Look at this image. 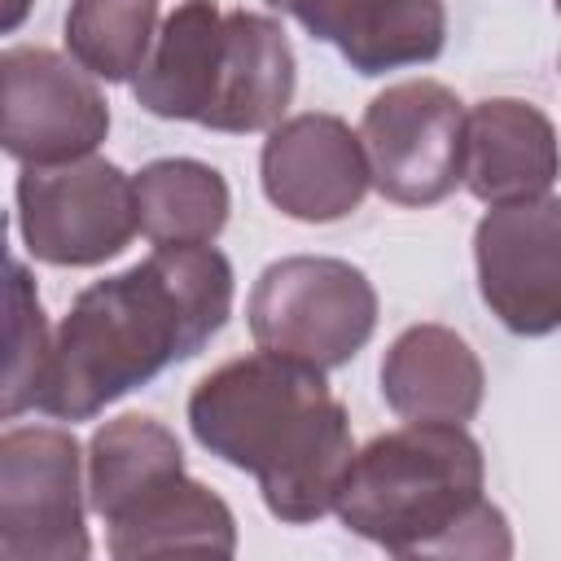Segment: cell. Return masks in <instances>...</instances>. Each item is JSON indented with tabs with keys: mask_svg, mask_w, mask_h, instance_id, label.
I'll use <instances>...</instances> for the list:
<instances>
[{
	"mask_svg": "<svg viewBox=\"0 0 561 561\" xmlns=\"http://www.w3.org/2000/svg\"><path fill=\"white\" fill-rule=\"evenodd\" d=\"M167 469H184V447L162 421L140 416V412L105 421L88 443V504H92V513L105 517L118 500H127L136 486H145L149 478H158Z\"/></svg>",
	"mask_w": 561,
	"mask_h": 561,
	"instance_id": "18",
	"label": "cell"
},
{
	"mask_svg": "<svg viewBox=\"0 0 561 561\" xmlns=\"http://www.w3.org/2000/svg\"><path fill=\"white\" fill-rule=\"evenodd\" d=\"M31 4L35 0H0V35H13L31 18Z\"/></svg>",
	"mask_w": 561,
	"mask_h": 561,
	"instance_id": "20",
	"label": "cell"
},
{
	"mask_svg": "<svg viewBox=\"0 0 561 561\" xmlns=\"http://www.w3.org/2000/svg\"><path fill=\"white\" fill-rule=\"evenodd\" d=\"M188 430L215 460L250 473L285 526L333 513L355 456L351 416L324 373L272 351L210 368L188 394Z\"/></svg>",
	"mask_w": 561,
	"mask_h": 561,
	"instance_id": "2",
	"label": "cell"
},
{
	"mask_svg": "<svg viewBox=\"0 0 561 561\" xmlns=\"http://www.w3.org/2000/svg\"><path fill=\"white\" fill-rule=\"evenodd\" d=\"M83 451L70 430L0 434V561H83Z\"/></svg>",
	"mask_w": 561,
	"mask_h": 561,
	"instance_id": "8",
	"label": "cell"
},
{
	"mask_svg": "<svg viewBox=\"0 0 561 561\" xmlns=\"http://www.w3.org/2000/svg\"><path fill=\"white\" fill-rule=\"evenodd\" d=\"M110 136V105L70 57L22 44L0 53V149L22 167L96 153Z\"/></svg>",
	"mask_w": 561,
	"mask_h": 561,
	"instance_id": "9",
	"label": "cell"
},
{
	"mask_svg": "<svg viewBox=\"0 0 561 561\" xmlns=\"http://www.w3.org/2000/svg\"><path fill=\"white\" fill-rule=\"evenodd\" d=\"M48 351H53V333L35 272L9 254L0 224V421H13L39 403L48 377Z\"/></svg>",
	"mask_w": 561,
	"mask_h": 561,
	"instance_id": "17",
	"label": "cell"
},
{
	"mask_svg": "<svg viewBox=\"0 0 561 561\" xmlns=\"http://www.w3.org/2000/svg\"><path fill=\"white\" fill-rule=\"evenodd\" d=\"M13 193L31 259L53 267H96L123 254L140 232L131 175L96 153L22 167Z\"/></svg>",
	"mask_w": 561,
	"mask_h": 561,
	"instance_id": "6",
	"label": "cell"
},
{
	"mask_svg": "<svg viewBox=\"0 0 561 561\" xmlns=\"http://www.w3.org/2000/svg\"><path fill=\"white\" fill-rule=\"evenodd\" d=\"M105 548L118 561L171 557V552H237V517L206 482L188 478V469H167L136 486L105 517Z\"/></svg>",
	"mask_w": 561,
	"mask_h": 561,
	"instance_id": "13",
	"label": "cell"
},
{
	"mask_svg": "<svg viewBox=\"0 0 561 561\" xmlns=\"http://www.w3.org/2000/svg\"><path fill=\"white\" fill-rule=\"evenodd\" d=\"M245 324L259 351L329 373L368 346L377 329V289L346 259L289 254L259 272Z\"/></svg>",
	"mask_w": 561,
	"mask_h": 561,
	"instance_id": "5",
	"label": "cell"
},
{
	"mask_svg": "<svg viewBox=\"0 0 561 561\" xmlns=\"http://www.w3.org/2000/svg\"><path fill=\"white\" fill-rule=\"evenodd\" d=\"M473 267L508 333L548 337L561 324V202L543 193L491 206L473 228Z\"/></svg>",
	"mask_w": 561,
	"mask_h": 561,
	"instance_id": "10",
	"label": "cell"
},
{
	"mask_svg": "<svg viewBox=\"0 0 561 561\" xmlns=\"http://www.w3.org/2000/svg\"><path fill=\"white\" fill-rule=\"evenodd\" d=\"M460 184L486 202L543 197L557 184V127L517 96H486L465 110V162Z\"/></svg>",
	"mask_w": 561,
	"mask_h": 561,
	"instance_id": "14",
	"label": "cell"
},
{
	"mask_svg": "<svg viewBox=\"0 0 561 561\" xmlns=\"http://www.w3.org/2000/svg\"><path fill=\"white\" fill-rule=\"evenodd\" d=\"M368 184L394 206H434L456 193L465 162V101L438 79L377 92L359 118Z\"/></svg>",
	"mask_w": 561,
	"mask_h": 561,
	"instance_id": "7",
	"label": "cell"
},
{
	"mask_svg": "<svg viewBox=\"0 0 561 561\" xmlns=\"http://www.w3.org/2000/svg\"><path fill=\"white\" fill-rule=\"evenodd\" d=\"M136 219L153 245H210L232 210L228 180L197 158H153L131 175Z\"/></svg>",
	"mask_w": 561,
	"mask_h": 561,
	"instance_id": "16",
	"label": "cell"
},
{
	"mask_svg": "<svg viewBox=\"0 0 561 561\" xmlns=\"http://www.w3.org/2000/svg\"><path fill=\"white\" fill-rule=\"evenodd\" d=\"M482 486L486 460L465 425L408 421L351 456L333 513L390 557L500 561L513 557V535Z\"/></svg>",
	"mask_w": 561,
	"mask_h": 561,
	"instance_id": "3",
	"label": "cell"
},
{
	"mask_svg": "<svg viewBox=\"0 0 561 561\" xmlns=\"http://www.w3.org/2000/svg\"><path fill=\"white\" fill-rule=\"evenodd\" d=\"M263 197L298 224H333L368 197V162L346 118L311 110L267 127L259 153Z\"/></svg>",
	"mask_w": 561,
	"mask_h": 561,
	"instance_id": "11",
	"label": "cell"
},
{
	"mask_svg": "<svg viewBox=\"0 0 561 561\" xmlns=\"http://www.w3.org/2000/svg\"><path fill=\"white\" fill-rule=\"evenodd\" d=\"M232 316V263L215 245H153L149 259L92 280L61 316L39 403L57 421H88L193 359Z\"/></svg>",
	"mask_w": 561,
	"mask_h": 561,
	"instance_id": "1",
	"label": "cell"
},
{
	"mask_svg": "<svg viewBox=\"0 0 561 561\" xmlns=\"http://www.w3.org/2000/svg\"><path fill=\"white\" fill-rule=\"evenodd\" d=\"M294 83V48L276 18L180 0L153 31L131 96L153 118L245 136L285 118Z\"/></svg>",
	"mask_w": 561,
	"mask_h": 561,
	"instance_id": "4",
	"label": "cell"
},
{
	"mask_svg": "<svg viewBox=\"0 0 561 561\" xmlns=\"http://www.w3.org/2000/svg\"><path fill=\"white\" fill-rule=\"evenodd\" d=\"M302 22L320 44H333L342 61L373 79L403 66H430L447 48L443 0H267Z\"/></svg>",
	"mask_w": 561,
	"mask_h": 561,
	"instance_id": "12",
	"label": "cell"
},
{
	"mask_svg": "<svg viewBox=\"0 0 561 561\" xmlns=\"http://www.w3.org/2000/svg\"><path fill=\"white\" fill-rule=\"evenodd\" d=\"M158 31V0H70L66 53L105 83H131Z\"/></svg>",
	"mask_w": 561,
	"mask_h": 561,
	"instance_id": "19",
	"label": "cell"
},
{
	"mask_svg": "<svg viewBox=\"0 0 561 561\" xmlns=\"http://www.w3.org/2000/svg\"><path fill=\"white\" fill-rule=\"evenodd\" d=\"M381 399L403 421L465 425L478 416L486 394V373L478 351L447 324L403 329L377 368Z\"/></svg>",
	"mask_w": 561,
	"mask_h": 561,
	"instance_id": "15",
	"label": "cell"
}]
</instances>
